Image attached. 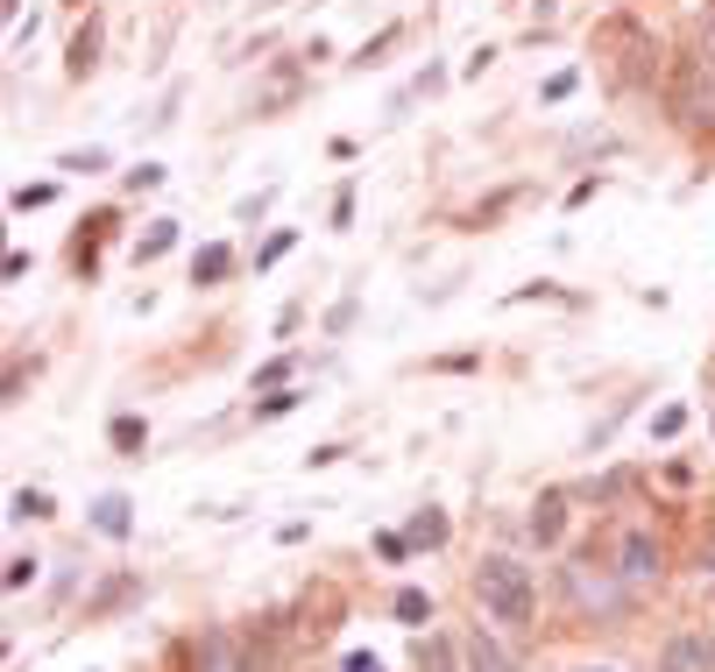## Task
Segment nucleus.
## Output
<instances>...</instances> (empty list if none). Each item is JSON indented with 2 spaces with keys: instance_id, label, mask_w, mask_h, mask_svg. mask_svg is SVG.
<instances>
[{
  "instance_id": "obj_20",
  "label": "nucleus",
  "mask_w": 715,
  "mask_h": 672,
  "mask_svg": "<svg viewBox=\"0 0 715 672\" xmlns=\"http://www.w3.org/2000/svg\"><path fill=\"white\" fill-rule=\"evenodd\" d=\"M681 425H687V411H681V403H666V411L652 418V439H673V432H681Z\"/></svg>"
},
{
  "instance_id": "obj_5",
  "label": "nucleus",
  "mask_w": 715,
  "mask_h": 672,
  "mask_svg": "<svg viewBox=\"0 0 715 672\" xmlns=\"http://www.w3.org/2000/svg\"><path fill=\"white\" fill-rule=\"evenodd\" d=\"M624 573H630V581H652V573H659V552H652V538H645V531H630V538H624Z\"/></svg>"
},
{
  "instance_id": "obj_6",
  "label": "nucleus",
  "mask_w": 715,
  "mask_h": 672,
  "mask_svg": "<svg viewBox=\"0 0 715 672\" xmlns=\"http://www.w3.org/2000/svg\"><path fill=\"white\" fill-rule=\"evenodd\" d=\"M92 524H100L107 538H128V531H135V516H128V495H100V503H92Z\"/></svg>"
},
{
  "instance_id": "obj_4",
  "label": "nucleus",
  "mask_w": 715,
  "mask_h": 672,
  "mask_svg": "<svg viewBox=\"0 0 715 672\" xmlns=\"http://www.w3.org/2000/svg\"><path fill=\"white\" fill-rule=\"evenodd\" d=\"M532 538H538V545H559V538H567V503H559V495L532 503Z\"/></svg>"
},
{
  "instance_id": "obj_9",
  "label": "nucleus",
  "mask_w": 715,
  "mask_h": 672,
  "mask_svg": "<svg viewBox=\"0 0 715 672\" xmlns=\"http://www.w3.org/2000/svg\"><path fill=\"white\" fill-rule=\"evenodd\" d=\"M227 269H235V255H227V248L212 241V248H199V255H191V283H220Z\"/></svg>"
},
{
  "instance_id": "obj_8",
  "label": "nucleus",
  "mask_w": 715,
  "mask_h": 672,
  "mask_svg": "<svg viewBox=\"0 0 715 672\" xmlns=\"http://www.w3.org/2000/svg\"><path fill=\"white\" fill-rule=\"evenodd\" d=\"M574 588H582L588 609H624V594H616V581H595L588 566H574Z\"/></svg>"
},
{
  "instance_id": "obj_29",
  "label": "nucleus",
  "mask_w": 715,
  "mask_h": 672,
  "mask_svg": "<svg viewBox=\"0 0 715 672\" xmlns=\"http://www.w3.org/2000/svg\"><path fill=\"white\" fill-rule=\"evenodd\" d=\"M36 581V560H8V588H29Z\"/></svg>"
},
{
  "instance_id": "obj_11",
  "label": "nucleus",
  "mask_w": 715,
  "mask_h": 672,
  "mask_svg": "<svg viewBox=\"0 0 715 672\" xmlns=\"http://www.w3.org/2000/svg\"><path fill=\"white\" fill-rule=\"evenodd\" d=\"M92 57H100V22H86V29H79V43H71V64H64V71H71V79H86Z\"/></svg>"
},
{
  "instance_id": "obj_7",
  "label": "nucleus",
  "mask_w": 715,
  "mask_h": 672,
  "mask_svg": "<svg viewBox=\"0 0 715 672\" xmlns=\"http://www.w3.org/2000/svg\"><path fill=\"white\" fill-rule=\"evenodd\" d=\"M178 248V220H149V234L135 241V262H157V255H170Z\"/></svg>"
},
{
  "instance_id": "obj_13",
  "label": "nucleus",
  "mask_w": 715,
  "mask_h": 672,
  "mask_svg": "<svg viewBox=\"0 0 715 672\" xmlns=\"http://www.w3.org/2000/svg\"><path fill=\"white\" fill-rule=\"evenodd\" d=\"M390 616H397V623H425V616H433V594H425V588H404L397 602H390Z\"/></svg>"
},
{
  "instance_id": "obj_24",
  "label": "nucleus",
  "mask_w": 715,
  "mask_h": 672,
  "mask_svg": "<svg viewBox=\"0 0 715 672\" xmlns=\"http://www.w3.org/2000/svg\"><path fill=\"white\" fill-rule=\"evenodd\" d=\"M284 375H291V361H269V369H256V397H262V390H277Z\"/></svg>"
},
{
  "instance_id": "obj_2",
  "label": "nucleus",
  "mask_w": 715,
  "mask_h": 672,
  "mask_svg": "<svg viewBox=\"0 0 715 672\" xmlns=\"http://www.w3.org/2000/svg\"><path fill=\"white\" fill-rule=\"evenodd\" d=\"M673 113L687 128H715V64L702 50L681 57V71H673Z\"/></svg>"
},
{
  "instance_id": "obj_25",
  "label": "nucleus",
  "mask_w": 715,
  "mask_h": 672,
  "mask_svg": "<svg viewBox=\"0 0 715 672\" xmlns=\"http://www.w3.org/2000/svg\"><path fill=\"white\" fill-rule=\"evenodd\" d=\"M376 552H383V560H404V552H411V538H397V531H383V538H376Z\"/></svg>"
},
{
  "instance_id": "obj_31",
  "label": "nucleus",
  "mask_w": 715,
  "mask_h": 672,
  "mask_svg": "<svg viewBox=\"0 0 715 672\" xmlns=\"http://www.w3.org/2000/svg\"><path fill=\"white\" fill-rule=\"evenodd\" d=\"M588 672H616V665H588Z\"/></svg>"
},
{
  "instance_id": "obj_32",
  "label": "nucleus",
  "mask_w": 715,
  "mask_h": 672,
  "mask_svg": "<svg viewBox=\"0 0 715 672\" xmlns=\"http://www.w3.org/2000/svg\"><path fill=\"white\" fill-rule=\"evenodd\" d=\"M708 573H715V552H708Z\"/></svg>"
},
{
  "instance_id": "obj_12",
  "label": "nucleus",
  "mask_w": 715,
  "mask_h": 672,
  "mask_svg": "<svg viewBox=\"0 0 715 672\" xmlns=\"http://www.w3.org/2000/svg\"><path fill=\"white\" fill-rule=\"evenodd\" d=\"M404 538H411V545H447V516H439V510H418Z\"/></svg>"
},
{
  "instance_id": "obj_15",
  "label": "nucleus",
  "mask_w": 715,
  "mask_h": 672,
  "mask_svg": "<svg viewBox=\"0 0 715 672\" xmlns=\"http://www.w3.org/2000/svg\"><path fill=\"white\" fill-rule=\"evenodd\" d=\"M439 79H447V71H439V64H433V71H418V79H411V86L397 92V107H390V113H404L411 100H425V92H439Z\"/></svg>"
},
{
  "instance_id": "obj_28",
  "label": "nucleus",
  "mask_w": 715,
  "mask_h": 672,
  "mask_svg": "<svg viewBox=\"0 0 715 672\" xmlns=\"http://www.w3.org/2000/svg\"><path fill=\"white\" fill-rule=\"evenodd\" d=\"M340 672H383V659H376V651H347Z\"/></svg>"
},
{
  "instance_id": "obj_17",
  "label": "nucleus",
  "mask_w": 715,
  "mask_h": 672,
  "mask_svg": "<svg viewBox=\"0 0 715 672\" xmlns=\"http://www.w3.org/2000/svg\"><path fill=\"white\" fill-rule=\"evenodd\" d=\"M57 170H107V149H64V157H57Z\"/></svg>"
},
{
  "instance_id": "obj_23",
  "label": "nucleus",
  "mask_w": 715,
  "mask_h": 672,
  "mask_svg": "<svg viewBox=\"0 0 715 672\" xmlns=\"http://www.w3.org/2000/svg\"><path fill=\"white\" fill-rule=\"evenodd\" d=\"M113 447H142V418H113Z\"/></svg>"
},
{
  "instance_id": "obj_14",
  "label": "nucleus",
  "mask_w": 715,
  "mask_h": 672,
  "mask_svg": "<svg viewBox=\"0 0 715 672\" xmlns=\"http://www.w3.org/2000/svg\"><path fill=\"white\" fill-rule=\"evenodd\" d=\"M418 672H454V644H439V638H418Z\"/></svg>"
},
{
  "instance_id": "obj_27",
  "label": "nucleus",
  "mask_w": 715,
  "mask_h": 672,
  "mask_svg": "<svg viewBox=\"0 0 715 672\" xmlns=\"http://www.w3.org/2000/svg\"><path fill=\"white\" fill-rule=\"evenodd\" d=\"M567 92H574V71H559V79H546V92H538V100H553V107H559Z\"/></svg>"
},
{
  "instance_id": "obj_18",
  "label": "nucleus",
  "mask_w": 715,
  "mask_h": 672,
  "mask_svg": "<svg viewBox=\"0 0 715 672\" xmlns=\"http://www.w3.org/2000/svg\"><path fill=\"white\" fill-rule=\"evenodd\" d=\"M50 510H57V503H50L43 489H14V510H8V516H50Z\"/></svg>"
},
{
  "instance_id": "obj_1",
  "label": "nucleus",
  "mask_w": 715,
  "mask_h": 672,
  "mask_svg": "<svg viewBox=\"0 0 715 672\" xmlns=\"http://www.w3.org/2000/svg\"><path fill=\"white\" fill-rule=\"evenodd\" d=\"M475 594H481V609H489V623H532V609H538V588H532V573L517 566V560H481L475 573Z\"/></svg>"
},
{
  "instance_id": "obj_21",
  "label": "nucleus",
  "mask_w": 715,
  "mask_h": 672,
  "mask_svg": "<svg viewBox=\"0 0 715 672\" xmlns=\"http://www.w3.org/2000/svg\"><path fill=\"white\" fill-rule=\"evenodd\" d=\"M121 184H128V191H157V184H163V163H142V170H128Z\"/></svg>"
},
{
  "instance_id": "obj_30",
  "label": "nucleus",
  "mask_w": 715,
  "mask_h": 672,
  "mask_svg": "<svg viewBox=\"0 0 715 672\" xmlns=\"http://www.w3.org/2000/svg\"><path fill=\"white\" fill-rule=\"evenodd\" d=\"M702 57H708V64H715V22L702 29Z\"/></svg>"
},
{
  "instance_id": "obj_3",
  "label": "nucleus",
  "mask_w": 715,
  "mask_h": 672,
  "mask_svg": "<svg viewBox=\"0 0 715 672\" xmlns=\"http://www.w3.org/2000/svg\"><path fill=\"white\" fill-rule=\"evenodd\" d=\"M659 672H715V638H708V630H681V638H666Z\"/></svg>"
},
{
  "instance_id": "obj_19",
  "label": "nucleus",
  "mask_w": 715,
  "mask_h": 672,
  "mask_svg": "<svg viewBox=\"0 0 715 672\" xmlns=\"http://www.w3.org/2000/svg\"><path fill=\"white\" fill-rule=\"evenodd\" d=\"M57 199V184H22L14 191V213H36V205H50Z\"/></svg>"
},
{
  "instance_id": "obj_16",
  "label": "nucleus",
  "mask_w": 715,
  "mask_h": 672,
  "mask_svg": "<svg viewBox=\"0 0 715 672\" xmlns=\"http://www.w3.org/2000/svg\"><path fill=\"white\" fill-rule=\"evenodd\" d=\"M298 403H305V390H269V397H256V418H284Z\"/></svg>"
},
{
  "instance_id": "obj_10",
  "label": "nucleus",
  "mask_w": 715,
  "mask_h": 672,
  "mask_svg": "<svg viewBox=\"0 0 715 672\" xmlns=\"http://www.w3.org/2000/svg\"><path fill=\"white\" fill-rule=\"evenodd\" d=\"M468 672H510V651L489 638H468Z\"/></svg>"
},
{
  "instance_id": "obj_26",
  "label": "nucleus",
  "mask_w": 715,
  "mask_h": 672,
  "mask_svg": "<svg viewBox=\"0 0 715 672\" xmlns=\"http://www.w3.org/2000/svg\"><path fill=\"white\" fill-rule=\"evenodd\" d=\"M269 199H277L269 184H262V191H248V199H241V220H262V205H269Z\"/></svg>"
},
{
  "instance_id": "obj_22",
  "label": "nucleus",
  "mask_w": 715,
  "mask_h": 672,
  "mask_svg": "<svg viewBox=\"0 0 715 672\" xmlns=\"http://www.w3.org/2000/svg\"><path fill=\"white\" fill-rule=\"evenodd\" d=\"M291 241H298V234H269V241H262V255H256V269H269V262H284V255H291Z\"/></svg>"
}]
</instances>
